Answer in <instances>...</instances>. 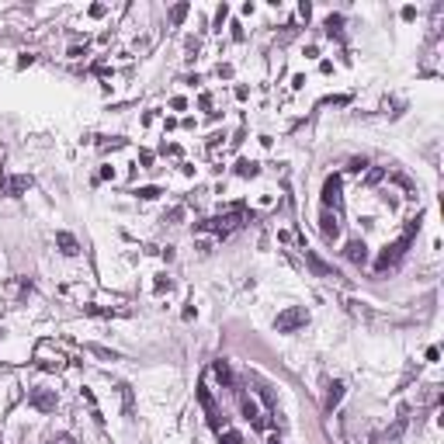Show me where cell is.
Instances as JSON below:
<instances>
[{"instance_id":"3","label":"cell","mask_w":444,"mask_h":444,"mask_svg":"<svg viewBox=\"0 0 444 444\" xmlns=\"http://www.w3.org/2000/svg\"><path fill=\"white\" fill-rule=\"evenodd\" d=\"M198 403H202V410H205V420H209V427H212V431H222V427H225V420H222V410L216 406V399H212V392H209V385H205V382L198 385Z\"/></svg>"},{"instance_id":"5","label":"cell","mask_w":444,"mask_h":444,"mask_svg":"<svg viewBox=\"0 0 444 444\" xmlns=\"http://www.w3.org/2000/svg\"><path fill=\"white\" fill-rule=\"evenodd\" d=\"M28 403L35 410H42V413H52L59 406V396H56V389H31L28 392Z\"/></svg>"},{"instance_id":"31","label":"cell","mask_w":444,"mask_h":444,"mask_svg":"<svg viewBox=\"0 0 444 444\" xmlns=\"http://www.w3.org/2000/svg\"><path fill=\"white\" fill-rule=\"evenodd\" d=\"M298 14H302V17H305V21H309V14H312V7H309V3H305V0H302V3H298Z\"/></svg>"},{"instance_id":"9","label":"cell","mask_w":444,"mask_h":444,"mask_svg":"<svg viewBox=\"0 0 444 444\" xmlns=\"http://www.w3.org/2000/svg\"><path fill=\"white\" fill-rule=\"evenodd\" d=\"M319 232H323L326 239H337V236H340V222H337V212H330V209H326V212L319 216Z\"/></svg>"},{"instance_id":"20","label":"cell","mask_w":444,"mask_h":444,"mask_svg":"<svg viewBox=\"0 0 444 444\" xmlns=\"http://www.w3.org/2000/svg\"><path fill=\"white\" fill-rule=\"evenodd\" d=\"M170 288H174V281L167 274H156V292H170Z\"/></svg>"},{"instance_id":"12","label":"cell","mask_w":444,"mask_h":444,"mask_svg":"<svg viewBox=\"0 0 444 444\" xmlns=\"http://www.w3.org/2000/svg\"><path fill=\"white\" fill-rule=\"evenodd\" d=\"M56 246H59V253H66V257H76V253H80V243H76L73 232H56Z\"/></svg>"},{"instance_id":"19","label":"cell","mask_w":444,"mask_h":444,"mask_svg":"<svg viewBox=\"0 0 444 444\" xmlns=\"http://www.w3.org/2000/svg\"><path fill=\"white\" fill-rule=\"evenodd\" d=\"M136 195H139V198H146V202H153V198H160V188H156V184H149V188H139Z\"/></svg>"},{"instance_id":"14","label":"cell","mask_w":444,"mask_h":444,"mask_svg":"<svg viewBox=\"0 0 444 444\" xmlns=\"http://www.w3.org/2000/svg\"><path fill=\"white\" fill-rule=\"evenodd\" d=\"M236 174L239 177H257L260 174V163L257 160H236Z\"/></svg>"},{"instance_id":"28","label":"cell","mask_w":444,"mask_h":444,"mask_svg":"<svg viewBox=\"0 0 444 444\" xmlns=\"http://www.w3.org/2000/svg\"><path fill=\"white\" fill-rule=\"evenodd\" d=\"M184 219V209H170V216H167V222H181Z\"/></svg>"},{"instance_id":"18","label":"cell","mask_w":444,"mask_h":444,"mask_svg":"<svg viewBox=\"0 0 444 444\" xmlns=\"http://www.w3.org/2000/svg\"><path fill=\"white\" fill-rule=\"evenodd\" d=\"M87 351H90V354H97V358H104V361H118V354H115V351H108V347H101V344H90Z\"/></svg>"},{"instance_id":"13","label":"cell","mask_w":444,"mask_h":444,"mask_svg":"<svg viewBox=\"0 0 444 444\" xmlns=\"http://www.w3.org/2000/svg\"><path fill=\"white\" fill-rule=\"evenodd\" d=\"M340 399H344V382H330V392H326V413H333L337 406H340Z\"/></svg>"},{"instance_id":"1","label":"cell","mask_w":444,"mask_h":444,"mask_svg":"<svg viewBox=\"0 0 444 444\" xmlns=\"http://www.w3.org/2000/svg\"><path fill=\"white\" fill-rule=\"evenodd\" d=\"M239 222H243V202L229 205V209H225L222 216H216V219L198 222V229H205V232H216V236H229L232 229H239Z\"/></svg>"},{"instance_id":"26","label":"cell","mask_w":444,"mask_h":444,"mask_svg":"<svg viewBox=\"0 0 444 444\" xmlns=\"http://www.w3.org/2000/svg\"><path fill=\"white\" fill-rule=\"evenodd\" d=\"M382 177H385V170H382V167H375V170H368V177H365V181L375 184V181H382Z\"/></svg>"},{"instance_id":"10","label":"cell","mask_w":444,"mask_h":444,"mask_svg":"<svg viewBox=\"0 0 444 444\" xmlns=\"http://www.w3.org/2000/svg\"><path fill=\"white\" fill-rule=\"evenodd\" d=\"M212 371H216V378H219L225 389H236V375H232V368H229V361H225V358L212 361Z\"/></svg>"},{"instance_id":"29","label":"cell","mask_w":444,"mask_h":444,"mask_svg":"<svg viewBox=\"0 0 444 444\" xmlns=\"http://www.w3.org/2000/svg\"><path fill=\"white\" fill-rule=\"evenodd\" d=\"M170 108H174V111H184V108H188V101H184V97H174V101H170Z\"/></svg>"},{"instance_id":"24","label":"cell","mask_w":444,"mask_h":444,"mask_svg":"<svg viewBox=\"0 0 444 444\" xmlns=\"http://www.w3.org/2000/svg\"><path fill=\"white\" fill-rule=\"evenodd\" d=\"M365 167H368V160H351V163H347V170H351V174H361Z\"/></svg>"},{"instance_id":"7","label":"cell","mask_w":444,"mask_h":444,"mask_svg":"<svg viewBox=\"0 0 444 444\" xmlns=\"http://www.w3.org/2000/svg\"><path fill=\"white\" fill-rule=\"evenodd\" d=\"M31 177L28 174H10V177H3V195H10V198H21L24 191H31Z\"/></svg>"},{"instance_id":"23","label":"cell","mask_w":444,"mask_h":444,"mask_svg":"<svg viewBox=\"0 0 444 444\" xmlns=\"http://www.w3.org/2000/svg\"><path fill=\"white\" fill-rule=\"evenodd\" d=\"M49 444H76L73 434H56V438H49Z\"/></svg>"},{"instance_id":"6","label":"cell","mask_w":444,"mask_h":444,"mask_svg":"<svg viewBox=\"0 0 444 444\" xmlns=\"http://www.w3.org/2000/svg\"><path fill=\"white\" fill-rule=\"evenodd\" d=\"M305 267H309L316 278H330V281H337V278H340V274H337V267H333V264H326V260H323L319 253H312V250H305Z\"/></svg>"},{"instance_id":"16","label":"cell","mask_w":444,"mask_h":444,"mask_svg":"<svg viewBox=\"0 0 444 444\" xmlns=\"http://www.w3.org/2000/svg\"><path fill=\"white\" fill-rule=\"evenodd\" d=\"M403 431H406V417H399V420H396V427H392V431H385V434H382V441H385V444L399 441V434H403Z\"/></svg>"},{"instance_id":"32","label":"cell","mask_w":444,"mask_h":444,"mask_svg":"<svg viewBox=\"0 0 444 444\" xmlns=\"http://www.w3.org/2000/svg\"><path fill=\"white\" fill-rule=\"evenodd\" d=\"M417 17V7H403V21H413Z\"/></svg>"},{"instance_id":"21","label":"cell","mask_w":444,"mask_h":444,"mask_svg":"<svg viewBox=\"0 0 444 444\" xmlns=\"http://www.w3.org/2000/svg\"><path fill=\"white\" fill-rule=\"evenodd\" d=\"M219 444H243V438H239L236 431H225V434L219 438Z\"/></svg>"},{"instance_id":"17","label":"cell","mask_w":444,"mask_h":444,"mask_svg":"<svg viewBox=\"0 0 444 444\" xmlns=\"http://www.w3.org/2000/svg\"><path fill=\"white\" fill-rule=\"evenodd\" d=\"M188 10H191V3H174V7H170V21L181 24V21L188 17Z\"/></svg>"},{"instance_id":"11","label":"cell","mask_w":444,"mask_h":444,"mask_svg":"<svg viewBox=\"0 0 444 444\" xmlns=\"http://www.w3.org/2000/svg\"><path fill=\"white\" fill-rule=\"evenodd\" d=\"M344 257H347L351 264H365V260H368V246H365V239H351L347 250H344Z\"/></svg>"},{"instance_id":"2","label":"cell","mask_w":444,"mask_h":444,"mask_svg":"<svg viewBox=\"0 0 444 444\" xmlns=\"http://www.w3.org/2000/svg\"><path fill=\"white\" fill-rule=\"evenodd\" d=\"M305 323H309V309H305V305H288L285 312H278L274 330H278V333H292V330L305 326Z\"/></svg>"},{"instance_id":"22","label":"cell","mask_w":444,"mask_h":444,"mask_svg":"<svg viewBox=\"0 0 444 444\" xmlns=\"http://www.w3.org/2000/svg\"><path fill=\"white\" fill-rule=\"evenodd\" d=\"M225 17H229V7L222 3L219 10H216V28H219V31H222V24H225Z\"/></svg>"},{"instance_id":"27","label":"cell","mask_w":444,"mask_h":444,"mask_svg":"<svg viewBox=\"0 0 444 444\" xmlns=\"http://www.w3.org/2000/svg\"><path fill=\"white\" fill-rule=\"evenodd\" d=\"M163 153H167V156H181V146H177V143H163Z\"/></svg>"},{"instance_id":"4","label":"cell","mask_w":444,"mask_h":444,"mask_svg":"<svg viewBox=\"0 0 444 444\" xmlns=\"http://www.w3.org/2000/svg\"><path fill=\"white\" fill-rule=\"evenodd\" d=\"M410 243H413V239H406V236H399L396 243H389V246H385V250L378 253V260H375V267H378V271H385V267H396V264L403 260V253L410 250Z\"/></svg>"},{"instance_id":"25","label":"cell","mask_w":444,"mask_h":444,"mask_svg":"<svg viewBox=\"0 0 444 444\" xmlns=\"http://www.w3.org/2000/svg\"><path fill=\"white\" fill-rule=\"evenodd\" d=\"M122 396H125V413L132 417V389H129V385H122Z\"/></svg>"},{"instance_id":"33","label":"cell","mask_w":444,"mask_h":444,"mask_svg":"<svg viewBox=\"0 0 444 444\" xmlns=\"http://www.w3.org/2000/svg\"><path fill=\"white\" fill-rule=\"evenodd\" d=\"M267 444H281V441H278V438H267Z\"/></svg>"},{"instance_id":"8","label":"cell","mask_w":444,"mask_h":444,"mask_svg":"<svg viewBox=\"0 0 444 444\" xmlns=\"http://www.w3.org/2000/svg\"><path fill=\"white\" fill-rule=\"evenodd\" d=\"M340 177L337 174H330L326 181H323V209H340Z\"/></svg>"},{"instance_id":"30","label":"cell","mask_w":444,"mask_h":444,"mask_svg":"<svg viewBox=\"0 0 444 444\" xmlns=\"http://www.w3.org/2000/svg\"><path fill=\"white\" fill-rule=\"evenodd\" d=\"M90 17H104V3H94L90 7Z\"/></svg>"},{"instance_id":"15","label":"cell","mask_w":444,"mask_h":444,"mask_svg":"<svg viewBox=\"0 0 444 444\" xmlns=\"http://www.w3.org/2000/svg\"><path fill=\"white\" fill-rule=\"evenodd\" d=\"M326 35H330V38H340V35H344V17H340V14H330V17H326Z\"/></svg>"}]
</instances>
